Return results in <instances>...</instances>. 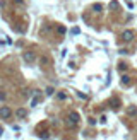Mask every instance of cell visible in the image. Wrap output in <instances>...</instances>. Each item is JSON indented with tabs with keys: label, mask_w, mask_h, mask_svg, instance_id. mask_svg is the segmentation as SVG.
Instances as JSON below:
<instances>
[{
	"label": "cell",
	"mask_w": 137,
	"mask_h": 140,
	"mask_svg": "<svg viewBox=\"0 0 137 140\" xmlns=\"http://www.w3.org/2000/svg\"><path fill=\"white\" fill-rule=\"evenodd\" d=\"M10 114H12L10 108H7V106H2V108H0V118H4V120H7V118H9Z\"/></svg>",
	"instance_id": "1"
},
{
	"label": "cell",
	"mask_w": 137,
	"mask_h": 140,
	"mask_svg": "<svg viewBox=\"0 0 137 140\" xmlns=\"http://www.w3.org/2000/svg\"><path fill=\"white\" fill-rule=\"evenodd\" d=\"M122 38L125 39V41H132V39H134V31H130V29H127V31H123V34H122Z\"/></svg>",
	"instance_id": "2"
},
{
	"label": "cell",
	"mask_w": 137,
	"mask_h": 140,
	"mask_svg": "<svg viewBox=\"0 0 137 140\" xmlns=\"http://www.w3.org/2000/svg\"><path fill=\"white\" fill-rule=\"evenodd\" d=\"M69 120H70V125H75L77 121H79V113H75V111H72V113L69 114Z\"/></svg>",
	"instance_id": "3"
},
{
	"label": "cell",
	"mask_w": 137,
	"mask_h": 140,
	"mask_svg": "<svg viewBox=\"0 0 137 140\" xmlns=\"http://www.w3.org/2000/svg\"><path fill=\"white\" fill-rule=\"evenodd\" d=\"M24 60H26V62H34V55H33V51H26L24 53Z\"/></svg>",
	"instance_id": "4"
},
{
	"label": "cell",
	"mask_w": 137,
	"mask_h": 140,
	"mask_svg": "<svg viewBox=\"0 0 137 140\" xmlns=\"http://www.w3.org/2000/svg\"><path fill=\"white\" fill-rule=\"evenodd\" d=\"M127 114L129 116H137V108L135 106H129L127 108Z\"/></svg>",
	"instance_id": "5"
},
{
	"label": "cell",
	"mask_w": 137,
	"mask_h": 140,
	"mask_svg": "<svg viewBox=\"0 0 137 140\" xmlns=\"http://www.w3.org/2000/svg\"><path fill=\"white\" fill-rule=\"evenodd\" d=\"M40 63H41V65H50V56L43 55V56L40 58Z\"/></svg>",
	"instance_id": "6"
},
{
	"label": "cell",
	"mask_w": 137,
	"mask_h": 140,
	"mask_svg": "<svg viewBox=\"0 0 137 140\" xmlns=\"http://www.w3.org/2000/svg\"><path fill=\"white\" fill-rule=\"evenodd\" d=\"M15 114H17V116H19V118H26V114H28V111H26V109H24V108H19V109H17V113H15Z\"/></svg>",
	"instance_id": "7"
},
{
	"label": "cell",
	"mask_w": 137,
	"mask_h": 140,
	"mask_svg": "<svg viewBox=\"0 0 137 140\" xmlns=\"http://www.w3.org/2000/svg\"><path fill=\"white\" fill-rule=\"evenodd\" d=\"M111 104H113V108H115V109H118V106H120V101H118L116 97H113V99H111Z\"/></svg>",
	"instance_id": "8"
},
{
	"label": "cell",
	"mask_w": 137,
	"mask_h": 140,
	"mask_svg": "<svg viewBox=\"0 0 137 140\" xmlns=\"http://www.w3.org/2000/svg\"><path fill=\"white\" fill-rule=\"evenodd\" d=\"M129 80H130L129 75H123V77H122V84H129Z\"/></svg>",
	"instance_id": "9"
},
{
	"label": "cell",
	"mask_w": 137,
	"mask_h": 140,
	"mask_svg": "<svg viewBox=\"0 0 137 140\" xmlns=\"http://www.w3.org/2000/svg\"><path fill=\"white\" fill-rule=\"evenodd\" d=\"M40 138H43V140H48V138H50V133H40Z\"/></svg>",
	"instance_id": "10"
},
{
	"label": "cell",
	"mask_w": 137,
	"mask_h": 140,
	"mask_svg": "<svg viewBox=\"0 0 137 140\" xmlns=\"http://www.w3.org/2000/svg\"><path fill=\"white\" fill-rule=\"evenodd\" d=\"M101 9H103L101 4H96V5H94V10H96V12H101Z\"/></svg>",
	"instance_id": "11"
},
{
	"label": "cell",
	"mask_w": 137,
	"mask_h": 140,
	"mask_svg": "<svg viewBox=\"0 0 137 140\" xmlns=\"http://www.w3.org/2000/svg\"><path fill=\"white\" fill-rule=\"evenodd\" d=\"M110 7H111V9H116V7H118V4H116V2H111Z\"/></svg>",
	"instance_id": "12"
},
{
	"label": "cell",
	"mask_w": 137,
	"mask_h": 140,
	"mask_svg": "<svg viewBox=\"0 0 137 140\" xmlns=\"http://www.w3.org/2000/svg\"><path fill=\"white\" fill-rule=\"evenodd\" d=\"M118 70H120V72H123V70H127V65H120V67H118Z\"/></svg>",
	"instance_id": "13"
},
{
	"label": "cell",
	"mask_w": 137,
	"mask_h": 140,
	"mask_svg": "<svg viewBox=\"0 0 137 140\" xmlns=\"http://www.w3.org/2000/svg\"><path fill=\"white\" fill-rule=\"evenodd\" d=\"M46 94H48V96H51V94H53V89H51V87H48V89H46Z\"/></svg>",
	"instance_id": "14"
},
{
	"label": "cell",
	"mask_w": 137,
	"mask_h": 140,
	"mask_svg": "<svg viewBox=\"0 0 137 140\" xmlns=\"http://www.w3.org/2000/svg\"><path fill=\"white\" fill-rule=\"evenodd\" d=\"M58 33H60V34H64V33H65V27H62V26H60V27H58Z\"/></svg>",
	"instance_id": "15"
},
{
	"label": "cell",
	"mask_w": 137,
	"mask_h": 140,
	"mask_svg": "<svg viewBox=\"0 0 137 140\" xmlns=\"http://www.w3.org/2000/svg\"><path fill=\"white\" fill-rule=\"evenodd\" d=\"M0 99H5V94L4 92H0Z\"/></svg>",
	"instance_id": "16"
},
{
	"label": "cell",
	"mask_w": 137,
	"mask_h": 140,
	"mask_svg": "<svg viewBox=\"0 0 137 140\" xmlns=\"http://www.w3.org/2000/svg\"><path fill=\"white\" fill-rule=\"evenodd\" d=\"M2 133H4V128H2V127H0V137H2Z\"/></svg>",
	"instance_id": "17"
},
{
	"label": "cell",
	"mask_w": 137,
	"mask_h": 140,
	"mask_svg": "<svg viewBox=\"0 0 137 140\" xmlns=\"http://www.w3.org/2000/svg\"><path fill=\"white\" fill-rule=\"evenodd\" d=\"M15 2H17V4H22V0H15Z\"/></svg>",
	"instance_id": "18"
}]
</instances>
